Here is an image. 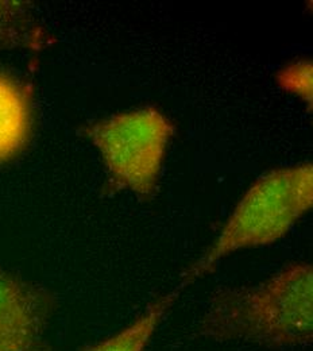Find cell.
<instances>
[{"instance_id":"cell-1","label":"cell","mask_w":313,"mask_h":351,"mask_svg":"<svg viewBox=\"0 0 313 351\" xmlns=\"http://www.w3.org/2000/svg\"><path fill=\"white\" fill-rule=\"evenodd\" d=\"M200 335L221 342L268 348H299L312 342L313 269L293 263L268 280L224 288L212 295L201 317Z\"/></svg>"},{"instance_id":"cell-2","label":"cell","mask_w":313,"mask_h":351,"mask_svg":"<svg viewBox=\"0 0 313 351\" xmlns=\"http://www.w3.org/2000/svg\"><path fill=\"white\" fill-rule=\"evenodd\" d=\"M313 206L312 164L274 169L243 195L204 254L181 274L179 292L203 278L232 253L268 246L284 238Z\"/></svg>"},{"instance_id":"cell-3","label":"cell","mask_w":313,"mask_h":351,"mask_svg":"<svg viewBox=\"0 0 313 351\" xmlns=\"http://www.w3.org/2000/svg\"><path fill=\"white\" fill-rule=\"evenodd\" d=\"M80 132L101 154L114 192L126 189L140 200L154 197L176 132L166 115L146 107L92 122Z\"/></svg>"},{"instance_id":"cell-4","label":"cell","mask_w":313,"mask_h":351,"mask_svg":"<svg viewBox=\"0 0 313 351\" xmlns=\"http://www.w3.org/2000/svg\"><path fill=\"white\" fill-rule=\"evenodd\" d=\"M55 298L0 267V351H53L49 326Z\"/></svg>"},{"instance_id":"cell-5","label":"cell","mask_w":313,"mask_h":351,"mask_svg":"<svg viewBox=\"0 0 313 351\" xmlns=\"http://www.w3.org/2000/svg\"><path fill=\"white\" fill-rule=\"evenodd\" d=\"M33 132V89L0 71V164L19 156Z\"/></svg>"},{"instance_id":"cell-6","label":"cell","mask_w":313,"mask_h":351,"mask_svg":"<svg viewBox=\"0 0 313 351\" xmlns=\"http://www.w3.org/2000/svg\"><path fill=\"white\" fill-rule=\"evenodd\" d=\"M53 43L29 1L0 0V51L27 49L42 50Z\"/></svg>"},{"instance_id":"cell-7","label":"cell","mask_w":313,"mask_h":351,"mask_svg":"<svg viewBox=\"0 0 313 351\" xmlns=\"http://www.w3.org/2000/svg\"><path fill=\"white\" fill-rule=\"evenodd\" d=\"M179 296L177 289L161 296L146 308L132 324L82 351H145L155 330Z\"/></svg>"},{"instance_id":"cell-8","label":"cell","mask_w":313,"mask_h":351,"mask_svg":"<svg viewBox=\"0 0 313 351\" xmlns=\"http://www.w3.org/2000/svg\"><path fill=\"white\" fill-rule=\"evenodd\" d=\"M277 83L284 90L300 97L310 107L312 106V61L300 60L285 65L277 73Z\"/></svg>"}]
</instances>
